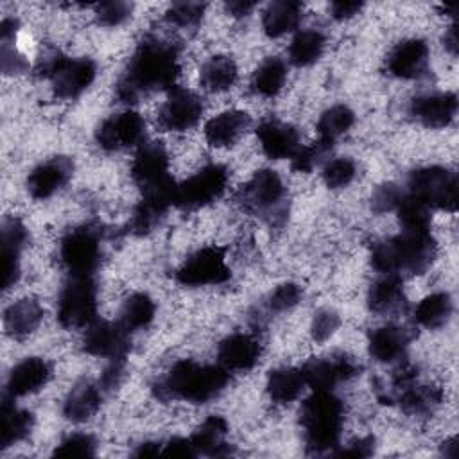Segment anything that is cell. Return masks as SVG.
Here are the masks:
<instances>
[{
	"label": "cell",
	"instance_id": "cell-1",
	"mask_svg": "<svg viewBox=\"0 0 459 459\" xmlns=\"http://www.w3.org/2000/svg\"><path fill=\"white\" fill-rule=\"evenodd\" d=\"M181 72V45L178 41L147 34L134 47L122 70L115 95L124 104H134L156 91L170 90Z\"/></svg>",
	"mask_w": 459,
	"mask_h": 459
},
{
	"label": "cell",
	"instance_id": "cell-2",
	"mask_svg": "<svg viewBox=\"0 0 459 459\" xmlns=\"http://www.w3.org/2000/svg\"><path fill=\"white\" fill-rule=\"evenodd\" d=\"M228 384L230 371L219 362L201 364L192 359H181L152 384V394L161 402L183 400L188 403H206L217 398Z\"/></svg>",
	"mask_w": 459,
	"mask_h": 459
},
{
	"label": "cell",
	"instance_id": "cell-3",
	"mask_svg": "<svg viewBox=\"0 0 459 459\" xmlns=\"http://www.w3.org/2000/svg\"><path fill=\"white\" fill-rule=\"evenodd\" d=\"M437 256V242L430 231L402 230L398 235L378 240L371 247V265L385 276H420Z\"/></svg>",
	"mask_w": 459,
	"mask_h": 459
},
{
	"label": "cell",
	"instance_id": "cell-4",
	"mask_svg": "<svg viewBox=\"0 0 459 459\" xmlns=\"http://www.w3.org/2000/svg\"><path fill=\"white\" fill-rule=\"evenodd\" d=\"M344 402L333 391H312L301 403L299 427L310 454L333 452L341 445Z\"/></svg>",
	"mask_w": 459,
	"mask_h": 459
},
{
	"label": "cell",
	"instance_id": "cell-5",
	"mask_svg": "<svg viewBox=\"0 0 459 459\" xmlns=\"http://www.w3.org/2000/svg\"><path fill=\"white\" fill-rule=\"evenodd\" d=\"M237 204L249 215L260 217L271 228H281L289 217L287 186L273 169L256 170L235 195Z\"/></svg>",
	"mask_w": 459,
	"mask_h": 459
},
{
	"label": "cell",
	"instance_id": "cell-6",
	"mask_svg": "<svg viewBox=\"0 0 459 459\" xmlns=\"http://www.w3.org/2000/svg\"><path fill=\"white\" fill-rule=\"evenodd\" d=\"M59 260L68 276H93L102 260V230L93 224L68 230L59 242Z\"/></svg>",
	"mask_w": 459,
	"mask_h": 459
},
{
	"label": "cell",
	"instance_id": "cell-7",
	"mask_svg": "<svg viewBox=\"0 0 459 459\" xmlns=\"http://www.w3.org/2000/svg\"><path fill=\"white\" fill-rule=\"evenodd\" d=\"M409 195L427 208L455 212L457 210V174L441 165L414 169L407 178Z\"/></svg>",
	"mask_w": 459,
	"mask_h": 459
},
{
	"label": "cell",
	"instance_id": "cell-8",
	"mask_svg": "<svg viewBox=\"0 0 459 459\" xmlns=\"http://www.w3.org/2000/svg\"><path fill=\"white\" fill-rule=\"evenodd\" d=\"M99 290L93 276H68L57 296V321L66 330L86 328L97 319Z\"/></svg>",
	"mask_w": 459,
	"mask_h": 459
},
{
	"label": "cell",
	"instance_id": "cell-9",
	"mask_svg": "<svg viewBox=\"0 0 459 459\" xmlns=\"http://www.w3.org/2000/svg\"><path fill=\"white\" fill-rule=\"evenodd\" d=\"M230 183V172L221 163H208L192 176L176 183L174 206L183 212L204 208L224 195Z\"/></svg>",
	"mask_w": 459,
	"mask_h": 459
},
{
	"label": "cell",
	"instance_id": "cell-10",
	"mask_svg": "<svg viewBox=\"0 0 459 459\" xmlns=\"http://www.w3.org/2000/svg\"><path fill=\"white\" fill-rule=\"evenodd\" d=\"M230 278L231 269L226 262V249L221 246L199 247L176 269V280L185 287L221 285Z\"/></svg>",
	"mask_w": 459,
	"mask_h": 459
},
{
	"label": "cell",
	"instance_id": "cell-11",
	"mask_svg": "<svg viewBox=\"0 0 459 459\" xmlns=\"http://www.w3.org/2000/svg\"><path fill=\"white\" fill-rule=\"evenodd\" d=\"M145 138V118L133 109L106 117L95 129V143L108 152L142 145Z\"/></svg>",
	"mask_w": 459,
	"mask_h": 459
},
{
	"label": "cell",
	"instance_id": "cell-12",
	"mask_svg": "<svg viewBox=\"0 0 459 459\" xmlns=\"http://www.w3.org/2000/svg\"><path fill=\"white\" fill-rule=\"evenodd\" d=\"M301 373L312 391H333L337 384L357 377L360 364L348 353H333L310 359L301 366Z\"/></svg>",
	"mask_w": 459,
	"mask_h": 459
},
{
	"label": "cell",
	"instance_id": "cell-13",
	"mask_svg": "<svg viewBox=\"0 0 459 459\" xmlns=\"http://www.w3.org/2000/svg\"><path fill=\"white\" fill-rule=\"evenodd\" d=\"M203 109V100L195 91L176 84L158 109V126L170 133L188 131L197 126Z\"/></svg>",
	"mask_w": 459,
	"mask_h": 459
},
{
	"label": "cell",
	"instance_id": "cell-14",
	"mask_svg": "<svg viewBox=\"0 0 459 459\" xmlns=\"http://www.w3.org/2000/svg\"><path fill=\"white\" fill-rule=\"evenodd\" d=\"M81 346L84 353L100 359H127L131 348V332L118 321L95 319L82 335Z\"/></svg>",
	"mask_w": 459,
	"mask_h": 459
},
{
	"label": "cell",
	"instance_id": "cell-15",
	"mask_svg": "<svg viewBox=\"0 0 459 459\" xmlns=\"http://www.w3.org/2000/svg\"><path fill=\"white\" fill-rule=\"evenodd\" d=\"M97 77V63L91 57L65 56L50 75L52 91L57 99L70 100L82 95Z\"/></svg>",
	"mask_w": 459,
	"mask_h": 459
},
{
	"label": "cell",
	"instance_id": "cell-16",
	"mask_svg": "<svg viewBox=\"0 0 459 459\" xmlns=\"http://www.w3.org/2000/svg\"><path fill=\"white\" fill-rule=\"evenodd\" d=\"M169 167L170 158L167 147L161 142H143L136 149L129 172L140 190H145L174 179L169 172Z\"/></svg>",
	"mask_w": 459,
	"mask_h": 459
},
{
	"label": "cell",
	"instance_id": "cell-17",
	"mask_svg": "<svg viewBox=\"0 0 459 459\" xmlns=\"http://www.w3.org/2000/svg\"><path fill=\"white\" fill-rule=\"evenodd\" d=\"M74 169L75 165L70 156H52L43 160L27 176L25 186L29 195L36 201L52 197L72 179Z\"/></svg>",
	"mask_w": 459,
	"mask_h": 459
},
{
	"label": "cell",
	"instance_id": "cell-18",
	"mask_svg": "<svg viewBox=\"0 0 459 459\" xmlns=\"http://www.w3.org/2000/svg\"><path fill=\"white\" fill-rule=\"evenodd\" d=\"M430 50L421 38H405L398 41L385 57V68L393 77L412 81L427 74Z\"/></svg>",
	"mask_w": 459,
	"mask_h": 459
},
{
	"label": "cell",
	"instance_id": "cell-19",
	"mask_svg": "<svg viewBox=\"0 0 459 459\" xmlns=\"http://www.w3.org/2000/svg\"><path fill=\"white\" fill-rule=\"evenodd\" d=\"M29 242V230L22 219L11 215L2 221V289L14 287L22 274V253Z\"/></svg>",
	"mask_w": 459,
	"mask_h": 459
},
{
	"label": "cell",
	"instance_id": "cell-20",
	"mask_svg": "<svg viewBox=\"0 0 459 459\" xmlns=\"http://www.w3.org/2000/svg\"><path fill=\"white\" fill-rule=\"evenodd\" d=\"M262 152L271 160H292L301 147L299 131L280 118H264L256 127Z\"/></svg>",
	"mask_w": 459,
	"mask_h": 459
},
{
	"label": "cell",
	"instance_id": "cell-21",
	"mask_svg": "<svg viewBox=\"0 0 459 459\" xmlns=\"http://www.w3.org/2000/svg\"><path fill=\"white\" fill-rule=\"evenodd\" d=\"M262 342L255 333L233 332L217 346V362L228 371H249L262 357Z\"/></svg>",
	"mask_w": 459,
	"mask_h": 459
},
{
	"label": "cell",
	"instance_id": "cell-22",
	"mask_svg": "<svg viewBox=\"0 0 459 459\" xmlns=\"http://www.w3.org/2000/svg\"><path fill=\"white\" fill-rule=\"evenodd\" d=\"M411 117L429 129H443L452 124L457 113L454 91H432L418 95L409 104Z\"/></svg>",
	"mask_w": 459,
	"mask_h": 459
},
{
	"label": "cell",
	"instance_id": "cell-23",
	"mask_svg": "<svg viewBox=\"0 0 459 459\" xmlns=\"http://www.w3.org/2000/svg\"><path fill=\"white\" fill-rule=\"evenodd\" d=\"M52 378V366L43 357H25L16 362L5 380V396L20 398L41 391Z\"/></svg>",
	"mask_w": 459,
	"mask_h": 459
},
{
	"label": "cell",
	"instance_id": "cell-24",
	"mask_svg": "<svg viewBox=\"0 0 459 459\" xmlns=\"http://www.w3.org/2000/svg\"><path fill=\"white\" fill-rule=\"evenodd\" d=\"M411 341L412 333L409 328L396 323H387L369 332L368 353L373 360L382 364L402 362Z\"/></svg>",
	"mask_w": 459,
	"mask_h": 459
},
{
	"label": "cell",
	"instance_id": "cell-25",
	"mask_svg": "<svg viewBox=\"0 0 459 459\" xmlns=\"http://www.w3.org/2000/svg\"><path fill=\"white\" fill-rule=\"evenodd\" d=\"M104 394L106 391L99 382L81 380L66 393L61 405V414L72 423H84L99 412Z\"/></svg>",
	"mask_w": 459,
	"mask_h": 459
},
{
	"label": "cell",
	"instance_id": "cell-26",
	"mask_svg": "<svg viewBox=\"0 0 459 459\" xmlns=\"http://www.w3.org/2000/svg\"><path fill=\"white\" fill-rule=\"evenodd\" d=\"M251 117L242 109H228L212 117L204 124V140L210 147L224 149L235 145L249 129Z\"/></svg>",
	"mask_w": 459,
	"mask_h": 459
},
{
	"label": "cell",
	"instance_id": "cell-27",
	"mask_svg": "<svg viewBox=\"0 0 459 459\" xmlns=\"http://www.w3.org/2000/svg\"><path fill=\"white\" fill-rule=\"evenodd\" d=\"M230 432L228 421L221 414L206 416L201 425L190 434V441L197 455L224 457L233 454V445L226 441Z\"/></svg>",
	"mask_w": 459,
	"mask_h": 459
},
{
	"label": "cell",
	"instance_id": "cell-28",
	"mask_svg": "<svg viewBox=\"0 0 459 459\" xmlns=\"http://www.w3.org/2000/svg\"><path fill=\"white\" fill-rule=\"evenodd\" d=\"M45 316L36 298H20L4 310V330L11 339H25L38 330Z\"/></svg>",
	"mask_w": 459,
	"mask_h": 459
},
{
	"label": "cell",
	"instance_id": "cell-29",
	"mask_svg": "<svg viewBox=\"0 0 459 459\" xmlns=\"http://www.w3.org/2000/svg\"><path fill=\"white\" fill-rule=\"evenodd\" d=\"M366 303L371 312L380 316H394L403 312L407 307V296L402 278L382 274V278L369 285Z\"/></svg>",
	"mask_w": 459,
	"mask_h": 459
},
{
	"label": "cell",
	"instance_id": "cell-30",
	"mask_svg": "<svg viewBox=\"0 0 459 459\" xmlns=\"http://www.w3.org/2000/svg\"><path fill=\"white\" fill-rule=\"evenodd\" d=\"M34 429V414L14 403V398H2L0 407V450L23 441Z\"/></svg>",
	"mask_w": 459,
	"mask_h": 459
},
{
	"label": "cell",
	"instance_id": "cell-31",
	"mask_svg": "<svg viewBox=\"0 0 459 459\" xmlns=\"http://www.w3.org/2000/svg\"><path fill=\"white\" fill-rule=\"evenodd\" d=\"M303 20V4L296 0H276L262 11V29L269 38H281L298 29Z\"/></svg>",
	"mask_w": 459,
	"mask_h": 459
},
{
	"label": "cell",
	"instance_id": "cell-32",
	"mask_svg": "<svg viewBox=\"0 0 459 459\" xmlns=\"http://www.w3.org/2000/svg\"><path fill=\"white\" fill-rule=\"evenodd\" d=\"M445 393L434 384H420L418 380L405 387L394 403L409 416H430L443 403Z\"/></svg>",
	"mask_w": 459,
	"mask_h": 459
},
{
	"label": "cell",
	"instance_id": "cell-33",
	"mask_svg": "<svg viewBox=\"0 0 459 459\" xmlns=\"http://www.w3.org/2000/svg\"><path fill=\"white\" fill-rule=\"evenodd\" d=\"M238 79V66L231 56H210L199 70V82L210 93H224L235 86Z\"/></svg>",
	"mask_w": 459,
	"mask_h": 459
},
{
	"label": "cell",
	"instance_id": "cell-34",
	"mask_svg": "<svg viewBox=\"0 0 459 459\" xmlns=\"http://www.w3.org/2000/svg\"><path fill=\"white\" fill-rule=\"evenodd\" d=\"M305 385L307 384L301 368L281 366L269 371L265 380V393L271 402L278 405H287L299 398Z\"/></svg>",
	"mask_w": 459,
	"mask_h": 459
},
{
	"label": "cell",
	"instance_id": "cell-35",
	"mask_svg": "<svg viewBox=\"0 0 459 459\" xmlns=\"http://www.w3.org/2000/svg\"><path fill=\"white\" fill-rule=\"evenodd\" d=\"M326 48V36L323 30L308 27L301 29L294 34V38L289 43V61L298 66L305 68L314 63H317Z\"/></svg>",
	"mask_w": 459,
	"mask_h": 459
},
{
	"label": "cell",
	"instance_id": "cell-36",
	"mask_svg": "<svg viewBox=\"0 0 459 459\" xmlns=\"http://www.w3.org/2000/svg\"><path fill=\"white\" fill-rule=\"evenodd\" d=\"M287 81V65L276 56L265 57L251 75V91L264 99L276 97Z\"/></svg>",
	"mask_w": 459,
	"mask_h": 459
},
{
	"label": "cell",
	"instance_id": "cell-37",
	"mask_svg": "<svg viewBox=\"0 0 459 459\" xmlns=\"http://www.w3.org/2000/svg\"><path fill=\"white\" fill-rule=\"evenodd\" d=\"M454 312V301L448 292H432L425 296L414 308V321L416 325L436 330L448 323Z\"/></svg>",
	"mask_w": 459,
	"mask_h": 459
},
{
	"label": "cell",
	"instance_id": "cell-38",
	"mask_svg": "<svg viewBox=\"0 0 459 459\" xmlns=\"http://www.w3.org/2000/svg\"><path fill=\"white\" fill-rule=\"evenodd\" d=\"M156 316V303L147 292L129 294L118 312V323L129 332L147 328Z\"/></svg>",
	"mask_w": 459,
	"mask_h": 459
},
{
	"label": "cell",
	"instance_id": "cell-39",
	"mask_svg": "<svg viewBox=\"0 0 459 459\" xmlns=\"http://www.w3.org/2000/svg\"><path fill=\"white\" fill-rule=\"evenodd\" d=\"M355 124V113L346 104H333L326 108L316 124L317 138L335 143L342 134H346Z\"/></svg>",
	"mask_w": 459,
	"mask_h": 459
},
{
	"label": "cell",
	"instance_id": "cell-40",
	"mask_svg": "<svg viewBox=\"0 0 459 459\" xmlns=\"http://www.w3.org/2000/svg\"><path fill=\"white\" fill-rule=\"evenodd\" d=\"M394 212L398 213L402 230L430 231V208H427L423 203H420L407 192L403 194Z\"/></svg>",
	"mask_w": 459,
	"mask_h": 459
},
{
	"label": "cell",
	"instance_id": "cell-41",
	"mask_svg": "<svg viewBox=\"0 0 459 459\" xmlns=\"http://www.w3.org/2000/svg\"><path fill=\"white\" fill-rule=\"evenodd\" d=\"M303 299V289L298 283L292 281H285L280 283L278 287H274L267 298L264 299L262 310L269 316L273 314H283L292 310L296 305H299V301Z\"/></svg>",
	"mask_w": 459,
	"mask_h": 459
},
{
	"label": "cell",
	"instance_id": "cell-42",
	"mask_svg": "<svg viewBox=\"0 0 459 459\" xmlns=\"http://www.w3.org/2000/svg\"><path fill=\"white\" fill-rule=\"evenodd\" d=\"M335 143L325 142L321 138H317L316 142H312L310 145H301L299 151L294 154V158L290 160V167L296 172H303L308 174L314 169H317L319 165L326 163V156L332 152Z\"/></svg>",
	"mask_w": 459,
	"mask_h": 459
},
{
	"label": "cell",
	"instance_id": "cell-43",
	"mask_svg": "<svg viewBox=\"0 0 459 459\" xmlns=\"http://www.w3.org/2000/svg\"><path fill=\"white\" fill-rule=\"evenodd\" d=\"M355 176H357V163L348 156L328 160L321 170L323 183L332 190L348 186L355 179Z\"/></svg>",
	"mask_w": 459,
	"mask_h": 459
},
{
	"label": "cell",
	"instance_id": "cell-44",
	"mask_svg": "<svg viewBox=\"0 0 459 459\" xmlns=\"http://www.w3.org/2000/svg\"><path fill=\"white\" fill-rule=\"evenodd\" d=\"M52 454L57 457H93L97 454V441L88 432H72L56 445Z\"/></svg>",
	"mask_w": 459,
	"mask_h": 459
},
{
	"label": "cell",
	"instance_id": "cell-45",
	"mask_svg": "<svg viewBox=\"0 0 459 459\" xmlns=\"http://www.w3.org/2000/svg\"><path fill=\"white\" fill-rule=\"evenodd\" d=\"M204 9H206V4H201V2H174L165 11V20L174 27L190 29L201 23L204 16Z\"/></svg>",
	"mask_w": 459,
	"mask_h": 459
},
{
	"label": "cell",
	"instance_id": "cell-46",
	"mask_svg": "<svg viewBox=\"0 0 459 459\" xmlns=\"http://www.w3.org/2000/svg\"><path fill=\"white\" fill-rule=\"evenodd\" d=\"M133 4L122 0H109L100 2L95 5V18L104 27H117L122 25L126 20L131 18Z\"/></svg>",
	"mask_w": 459,
	"mask_h": 459
},
{
	"label": "cell",
	"instance_id": "cell-47",
	"mask_svg": "<svg viewBox=\"0 0 459 459\" xmlns=\"http://www.w3.org/2000/svg\"><path fill=\"white\" fill-rule=\"evenodd\" d=\"M339 326H341V316L337 310L328 308V307L319 308L314 314L312 323H310V337L316 342H325L337 332Z\"/></svg>",
	"mask_w": 459,
	"mask_h": 459
},
{
	"label": "cell",
	"instance_id": "cell-48",
	"mask_svg": "<svg viewBox=\"0 0 459 459\" xmlns=\"http://www.w3.org/2000/svg\"><path fill=\"white\" fill-rule=\"evenodd\" d=\"M405 190L394 183H382L371 194V210L375 213L394 212L398 203L402 201Z\"/></svg>",
	"mask_w": 459,
	"mask_h": 459
},
{
	"label": "cell",
	"instance_id": "cell-49",
	"mask_svg": "<svg viewBox=\"0 0 459 459\" xmlns=\"http://www.w3.org/2000/svg\"><path fill=\"white\" fill-rule=\"evenodd\" d=\"M0 61H2V72L5 75H20L29 70V61L27 57L16 48V41L11 43H2V52H0Z\"/></svg>",
	"mask_w": 459,
	"mask_h": 459
},
{
	"label": "cell",
	"instance_id": "cell-50",
	"mask_svg": "<svg viewBox=\"0 0 459 459\" xmlns=\"http://www.w3.org/2000/svg\"><path fill=\"white\" fill-rule=\"evenodd\" d=\"M375 452V437L360 436L346 445H339L332 454L339 457H368Z\"/></svg>",
	"mask_w": 459,
	"mask_h": 459
},
{
	"label": "cell",
	"instance_id": "cell-51",
	"mask_svg": "<svg viewBox=\"0 0 459 459\" xmlns=\"http://www.w3.org/2000/svg\"><path fill=\"white\" fill-rule=\"evenodd\" d=\"M126 364H127V359H111L108 362L100 378L97 380L106 393L117 389L122 384L124 375H126Z\"/></svg>",
	"mask_w": 459,
	"mask_h": 459
},
{
	"label": "cell",
	"instance_id": "cell-52",
	"mask_svg": "<svg viewBox=\"0 0 459 459\" xmlns=\"http://www.w3.org/2000/svg\"><path fill=\"white\" fill-rule=\"evenodd\" d=\"M161 455H172V457H195V448L188 437L183 436H174L167 439L161 445Z\"/></svg>",
	"mask_w": 459,
	"mask_h": 459
},
{
	"label": "cell",
	"instance_id": "cell-53",
	"mask_svg": "<svg viewBox=\"0 0 459 459\" xmlns=\"http://www.w3.org/2000/svg\"><path fill=\"white\" fill-rule=\"evenodd\" d=\"M364 4L362 2H353V0H337V2H332L328 11H330V16L337 22H342V20H350L353 16H357L360 11H362Z\"/></svg>",
	"mask_w": 459,
	"mask_h": 459
},
{
	"label": "cell",
	"instance_id": "cell-54",
	"mask_svg": "<svg viewBox=\"0 0 459 459\" xmlns=\"http://www.w3.org/2000/svg\"><path fill=\"white\" fill-rule=\"evenodd\" d=\"M18 30H20V22H18V18H14V16L4 18L2 23H0V41H2V43L16 41Z\"/></svg>",
	"mask_w": 459,
	"mask_h": 459
},
{
	"label": "cell",
	"instance_id": "cell-55",
	"mask_svg": "<svg viewBox=\"0 0 459 459\" xmlns=\"http://www.w3.org/2000/svg\"><path fill=\"white\" fill-rule=\"evenodd\" d=\"M256 7V2H249V0H231L224 4V9L235 16V18H244L249 16L253 13V9Z\"/></svg>",
	"mask_w": 459,
	"mask_h": 459
},
{
	"label": "cell",
	"instance_id": "cell-56",
	"mask_svg": "<svg viewBox=\"0 0 459 459\" xmlns=\"http://www.w3.org/2000/svg\"><path fill=\"white\" fill-rule=\"evenodd\" d=\"M161 445L163 443H160V441H143L136 446L133 455H136V457H154V455L161 454Z\"/></svg>",
	"mask_w": 459,
	"mask_h": 459
},
{
	"label": "cell",
	"instance_id": "cell-57",
	"mask_svg": "<svg viewBox=\"0 0 459 459\" xmlns=\"http://www.w3.org/2000/svg\"><path fill=\"white\" fill-rule=\"evenodd\" d=\"M443 47H445L452 56L457 54V27H455V23H452V25L445 30V34H443Z\"/></svg>",
	"mask_w": 459,
	"mask_h": 459
},
{
	"label": "cell",
	"instance_id": "cell-58",
	"mask_svg": "<svg viewBox=\"0 0 459 459\" xmlns=\"http://www.w3.org/2000/svg\"><path fill=\"white\" fill-rule=\"evenodd\" d=\"M441 452L446 455V457H455L457 455V439L455 437H450L443 443L441 446Z\"/></svg>",
	"mask_w": 459,
	"mask_h": 459
},
{
	"label": "cell",
	"instance_id": "cell-59",
	"mask_svg": "<svg viewBox=\"0 0 459 459\" xmlns=\"http://www.w3.org/2000/svg\"><path fill=\"white\" fill-rule=\"evenodd\" d=\"M439 9L448 14V16H454L455 14V4H445V5H439Z\"/></svg>",
	"mask_w": 459,
	"mask_h": 459
}]
</instances>
